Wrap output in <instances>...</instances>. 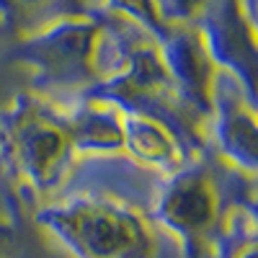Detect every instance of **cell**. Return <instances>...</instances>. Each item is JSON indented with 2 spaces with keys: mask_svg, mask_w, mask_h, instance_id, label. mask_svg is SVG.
Segmentation results:
<instances>
[{
  "mask_svg": "<svg viewBox=\"0 0 258 258\" xmlns=\"http://www.w3.org/2000/svg\"><path fill=\"white\" fill-rule=\"evenodd\" d=\"M6 199H8V191H6L3 183H0V238L13 232V222H11V217H8V204H6Z\"/></svg>",
  "mask_w": 258,
  "mask_h": 258,
  "instance_id": "7",
  "label": "cell"
},
{
  "mask_svg": "<svg viewBox=\"0 0 258 258\" xmlns=\"http://www.w3.org/2000/svg\"><path fill=\"white\" fill-rule=\"evenodd\" d=\"M248 186H255L253 176L230 170L202 153L181 170L160 178L147 214L158 232L176 240L181 258H212L232 209L243 202L255 204L253 191L238 194Z\"/></svg>",
  "mask_w": 258,
  "mask_h": 258,
  "instance_id": "3",
  "label": "cell"
},
{
  "mask_svg": "<svg viewBox=\"0 0 258 258\" xmlns=\"http://www.w3.org/2000/svg\"><path fill=\"white\" fill-rule=\"evenodd\" d=\"M212 258H258V220L255 204H238L232 209L227 227L214 248Z\"/></svg>",
  "mask_w": 258,
  "mask_h": 258,
  "instance_id": "6",
  "label": "cell"
},
{
  "mask_svg": "<svg viewBox=\"0 0 258 258\" xmlns=\"http://www.w3.org/2000/svg\"><path fill=\"white\" fill-rule=\"evenodd\" d=\"M85 158L78 98L21 93L0 109V183L8 197L34 207L59 197Z\"/></svg>",
  "mask_w": 258,
  "mask_h": 258,
  "instance_id": "1",
  "label": "cell"
},
{
  "mask_svg": "<svg viewBox=\"0 0 258 258\" xmlns=\"http://www.w3.org/2000/svg\"><path fill=\"white\" fill-rule=\"evenodd\" d=\"M31 225L68 258H158L147 209L109 188H68L31 209Z\"/></svg>",
  "mask_w": 258,
  "mask_h": 258,
  "instance_id": "2",
  "label": "cell"
},
{
  "mask_svg": "<svg viewBox=\"0 0 258 258\" xmlns=\"http://www.w3.org/2000/svg\"><path fill=\"white\" fill-rule=\"evenodd\" d=\"M121 155H126L135 165L158 173V178L176 173L202 155L199 150L191 147V142L173 121L147 109L121 106Z\"/></svg>",
  "mask_w": 258,
  "mask_h": 258,
  "instance_id": "5",
  "label": "cell"
},
{
  "mask_svg": "<svg viewBox=\"0 0 258 258\" xmlns=\"http://www.w3.org/2000/svg\"><path fill=\"white\" fill-rule=\"evenodd\" d=\"M207 153L230 170L255 178L258 119L255 98L235 75H217L207 119Z\"/></svg>",
  "mask_w": 258,
  "mask_h": 258,
  "instance_id": "4",
  "label": "cell"
},
{
  "mask_svg": "<svg viewBox=\"0 0 258 258\" xmlns=\"http://www.w3.org/2000/svg\"><path fill=\"white\" fill-rule=\"evenodd\" d=\"M0 258H21V255L11 248V235H3V238H0Z\"/></svg>",
  "mask_w": 258,
  "mask_h": 258,
  "instance_id": "8",
  "label": "cell"
}]
</instances>
